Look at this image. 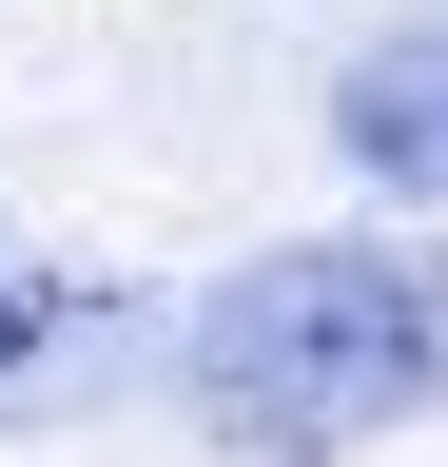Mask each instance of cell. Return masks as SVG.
<instances>
[{
    "mask_svg": "<svg viewBox=\"0 0 448 467\" xmlns=\"http://www.w3.org/2000/svg\"><path fill=\"white\" fill-rule=\"evenodd\" d=\"M331 156H351L370 195H448V20L370 39L351 78H331Z\"/></svg>",
    "mask_w": 448,
    "mask_h": 467,
    "instance_id": "2",
    "label": "cell"
},
{
    "mask_svg": "<svg viewBox=\"0 0 448 467\" xmlns=\"http://www.w3.org/2000/svg\"><path fill=\"white\" fill-rule=\"evenodd\" d=\"M448 409V254L429 234H293V254L214 273L195 312V429L254 467H331L370 429Z\"/></svg>",
    "mask_w": 448,
    "mask_h": 467,
    "instance_id": "1",
    "label": "cell"
}]
</instances>
